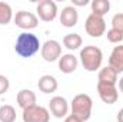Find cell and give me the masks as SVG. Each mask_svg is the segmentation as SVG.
Instances as JSON below:
<instances>
[{
    "label": "cell",
    "instance_id": "ffe728a7",
    "mask_svg": "<svg viewBox=\"0 0 123 122\" xmlns=\"http://www.w3.org/2000/svg\"><path fill=\"white\" fill-rule=\"evenodd\" d=\"M13 19V10L10 4L0 1V25H9Z\"/></svg>",
    "mask_w": 123,
    "mask_h": 122
},
{
    "label": "cell",
    "instance_id": "d6986e66",
    "mask_svg": "<svg viewBox=\"0 0 123 122\" xmlns=\"http://www.w3.org/2000/svg\"><path fill=\"white\" fill-rule=\"evenodd\" d=\"M16 109L12 105L0 106V122H14L16 121Z\"/></svg>",
    "mask_w": 123,
    "mask_h": 122
},
{
    "label": "cell",
    "instance_id": "3957f363",
    "mask_svg": "<svg viewBox=\"0 0 123 122\" xmlns=\"http://www.w3.org/2000/svg\"><path fill=\"white\" fill-rule=\"evenodd\" d=\"M80 62L83 68L87 72H96L100 69L102 61H103V53L97 46H85L80 50Z\"/></svg>",
    "mask_w": 123,
    "mask_h": 122
},
{
    "label": "cell",
    "instance_id": "5bb4252c",
    "mask_svg": "<svg viewBox=\"0 0 123 122\" xmlns=\"http://www.w3.org/2000/svg\"><path fill=\"white\" fill-rule=\"evenodd\" d=\"M109 66L113 68L117 73L123 72V45L115 46V49L112 50L109 58Z\"/></svg>",
    "mask_w": 123,
    "mask_h": 122
},
{
    "label": "cell",
    "instance_id": "8992f818",
    "mask_svg": "<svg viewBox=\"0 0 123 122\" xmlns=\"http://www.w3.org/2000/svg\"><path fill=\"white\" fill-rule=\"evenodd\" d=\"M40 53H42V58L46 62H56L62 56V45L57 40H53V39L46 40L40 47Z\"/></svg>",
    "mask_w": 123,
    "mask_h": 122
},
{
    "label": "cell",
    "instance_id": "7a4b0ae2",
    "mask_svg": "<svg viewBox=\"0 0 123 122\" xmlns=\"http://www.w3.org/2000/svg\"><path fill=\"white\" fill-rule=\"evenodd\" d=\"M92 108H93V101L92 98L86 93H79L73 98L70 103L72 115L79 118L82 122H86L90 119L92 116Z\"/></svg>",
    "mask_w": 123,
    "mask_h": 122
},
{
    "label": "cell",
    "instance_id": "44dd1931",
    "mask_svg": "<svg viewBox=\"0 0 123 122\" xmlns=\"http://www.w3.org/2000/svg\"><path fill=\"white\" fill-rule=\"evenodd\" d=\"M106 36H107V40H109L110 43H120V42L123 40V33L119 32V30H116V29L107 30Z\"/></svg>",
    "mask_w": 123,
    "mask_h": 122
},
{
    "label": "cell",
    "instance_id": "9c48e42d",
    "mask_svg": "<svg viewBox=\"0 0 123 122\" xmlns=\"http://www.w3.org/2000/svg\"><path fill=\"white\" fill-rule=\"evenodd\" d=\"M97 93L100 96V99L107 103V105H113L117 102L119 99V92L116 85H110V83H102L97 82Z\"/></svg>",
    "mask_w": 123,
    "mask_h": 122
},
{
    "label": "cell",
    "instance_id": "4fadbf2b",
    "mask_svg": "<svg viewBox=\"0 0 123 122\" xmlns=\"http://www.w3.org/2000/svg\"><path fill=\"white\" fill-rule=\"evenodd\" d=\"M17 103L25 111L27 108H31L36 105V93L31 89H22L17 93Z\"/></svg>",
    "mask_w": 123,
    "mask_h": 122
},
{
    "label": "cell",
    "instance_id": "30bf717a",
    "mask_svg": "<svg viewBox=\"0 0 123 122\" xmlns=\"http://www.w3.org/2000/svg\"><path fill=\"white\" fill-rule=\"evenodd\" d=\"M49 111L55 118H66L69 112V103L63 96H55L49 102Z\"/></svg>",
    "mask_w": 123,
    "mask_h": 122
},
{
    "label": "cell",
    "instance_id": "ba28073f",
    "mask_svg": "<svg viewBox=\"0 0 123 122\" xmlns=\"http://www.w3.org/2000/svg\"><path fill=\"white\" fill-rule=\"evenodd\" d=\"M14 23L17 27L23 29V30H31L34 27H37L39 25V19L34 13L26 12V10H20L16 13L14 16Z\"/></svg>",
    "mask_w": 123,
    "mask_h": 122
},
{
    "label": "cell",
    "instance_id": "484cf974",
    "mask_svg": "<svg viewBox=\"0 0 123 122\" xmlns=\"http://www.w3.org/2000/svg\"><path fill=\"white\" fill-rule=\"evenodd\" d=\"M116 119H117V122H123V108L117 112V116H116Z\"/></svg>",
    "mask_w": 123,
    "mask_h": 122
},
{
    "label": "cell",
    "instance_id": "ac0fdd59",
    "mask_svg": "<svg viewBox=\"0 0 123 122\" xmlns=\"http://www.w3.org/2000/svg\"><path fill=\"white\" fill-rule=\"evenodd\" d=\"M92 14L103 17L110 10V1L109 0H92Z\"/></svg>",
    "mask_w": 123,
    "mask_h": 122
},
{
    "label": "cell",
    "instance_id": "603a6c76",
    "mask_svg": "<svg viewBox=\"0 0 123 122\" xmlns=\"http://www.w3.org/2000/svg\"><path fill=\"white\" fill-rule=\"evenodd\" d=\"M9 86H10L9 79L4 75H0V95H3V93H6L9 91Z\"/></svg>",
    "mask_w": 123,
    "mask_h": 122
},
{
    "label": "cell",
    "instance_id": "d4e9b609",
    "mask_svg": "<svg viewBox=\"0 0 123 122\" xmlns=\"http://www.w3.org/2000/svg\"><path fill=\"white\" fill-rule=\"evenodd\" d=\"M64 122H82L79 118H76L74 115H67L66 118H64Z\"/></svg>",
    "mask_w": 123,
    "mask_h": 122
},
{
    "label": "cell",
    "instance_id": "52a82bcc",
    "mask_svg": "<svg viewBox=\"0 0 123 122\" xmlns=\"http://www.w3.org/2000/svg\"><path fill=\"white\" fill-rule=\"evenodd\" d=\"M37 14L43 22H53L57 16V4L53 0H42L37 3Z\"/></svg>",
    "mask_w": 123,
    "mask_h": 122
},
{
    "label": "cell",
    "instance_id": "9a60e30c",
    "mask_svg": "<svg viewBox=\"0 0 123 122\" xmlns=\"http://www.w3.org/2000/svg\"><path fill=\"white\" fill-rule=\"evenodd\" d=\"M37 86H39V89L43 93H53V92H56L59 85H57V81H56L55 76H52V75H43L39 79Z\"/></svg>",
    "mask_w": 123,
    "mask_h": 122
},
{
    "label": "cell",
    "instance_id": "4316f807",
    "mask_svg": "<svg viewBox=\"0 0 123 122\" xmlns=\"http://www.w3.org/2000/svg\"><path fill=\"white\" fill-rule=\"evenodd\" d=\"M119 89H120V92L123 93V76L119 79Z\"/></svg>",
    "mask_w": 123,
    "mask_h": 122
},
{
    "label": "cell",
    "instance_id": "6da1fadb",
    "mask_svg": "<svg viewBox=\"0 0 123 122\" xmlns=\"http://www.w3.org/2000/svg\"><path fill=\"white\" fill-rule=\"evenodd\" d=\"M40 47H42V45H40L39 37L30 32L20 33L14 43V52L20 58H31L33 55H36L39 52Z\"/></svg>",
    "mask_w": 123,
    "mask_h": 122
},
{
    "label": "cell",
    "instance_id": "277c9868",
    "mask_svg": "<svg viewBox=\"0 0 123 122\" xmlns=\"http://www.w3.org/2000/svg\"><path fill=\"white\" fill-rule=\"evenodd\" d=\"M22 118H23V122H49L50 121V112L44 106L34 105V106L23 111Z\"/></svg>",
    "mask_w": 123,
    "mask_h": 122
},
{
    "label": "cell",
    "instance_id": "7c38bea8",
    "mask_svg": "<svg viewBox=\"0 0 123 122\" xmlns=\"http://www.w3.org/2000/svg\"><path fill=\"white\" fill-rule=\"evenodd\" d=\"M77 58L72 53H66V55H62L60 59H59V69L63 73H73L76 69H77Z\"/></svg>",
    "mask_w": 123,
    "mask_h": 122
},
{
    "label": "cell",
    "instance_id": "8fae6325",
    "mask_svg": "<svg viewBox=\"0 0 123 122\" xmlns=\"http://www.w3.org/2000/svg\"><path fill=\"white\" fill-rule=\"evenodd\" d=\"M79 20V13L76 10V7L73 6H66L60 12V23L64 27H73L77 25Z\"/></svg>",
    "mask_w": 123,
    "mask_h": 122
},
{
    "label": "cell",
    "instance_id": "2e32d148",
    "mask_svg": "<svg viewBox=\"0 0 123 122\" xmlns=\"http://www.w3.org/2000/svg\"><path fill=\"white\" fill-rule=\"evenodd\" d=\"M117 76H119V73H117L113 68H110V66H105V68H102L100 72H99V82H102V83L116 85V82H117Z\"/></svg>",
    "mask_w": 123,
    "mask_h": 122
},
{
    "label": "cell",
    "instance_id": "e0dca14e",
    "mask_svg": "<svg viewBox=\"0 0 123 122\" xmlns=\"http://www.w3.org/2000/svg\"><path fill=\"white\" fill-rule=\"evenodd\" d=\"M83 40H82V36L79 33H67L64 37H63V45L64 47H67L69 50H76L82 46Z\"/></svg>",
    "mask_w": 123,
    "mask_h": 122
},
{
    "label": "cell",
    "instance_id": "5b68a950",
    "mask_svg": "<svg viewBox=\"0 0 123 122\" xmlns=\"http://www.w3.org/2000/svg\"><path fill=\"white\" fill-rule=\"evenodd\" d=\"M85 29L89 36L92 37H100L106 33V22L103 17L96 16V14H89L86 22H85Z\"/></svg>",
    "mask_w": 123,
    "mask_h": 122
},
{
    "label": "cell",
    "instance_id": "cb8c5ba5",
    "mask_svg": "<svg viewBox=\"0 0 123 122\" xmlns=\"http://www.w3.org/2000/svg\"><path fill=\"white\" fill-rule=\"evenodd\" d=\"M73 7H83L86 4H89V0H72Z\"/></svg>",
    "mask_w": 123,
    "mask_h": 122
},
{
    "label": "cell",
    "instance_id": "7402d4cb",
    "mask_svg": "<svg viewBox=\"0 0 123 122\" xmlns=\"http://www.w3.org/2000/svg\"><path fill=\"white\" fill-rule=\"evenodd\" d=\"M112 29H116L123 33V13H116L112 17Z\"/></svg>",
    "mask_w": 123,
    "mask_h": 122
}]
</instances>
